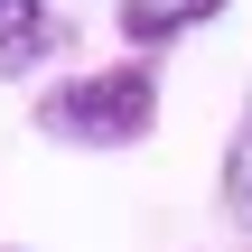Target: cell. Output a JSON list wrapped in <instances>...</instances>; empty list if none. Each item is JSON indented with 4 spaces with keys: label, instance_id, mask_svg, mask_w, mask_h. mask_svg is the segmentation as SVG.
<instances>
[{
    "label": "cell",
    "instance_id": "6da1fadb",
    "mask_svg": "<svg viewBox=\"0 0 252 252\" xmlns=\"http://www.w3.org/2000/svg\"><path fill=\"white\" fill-rule=\"evenodd\" d=\"M150 122H159V65L150 56L65 75V84L37 94V131L65 140V150H131V140H150Z\"/></svg>",
    "mask_w": 252,
    "mask_h": 252
},
{
    "label": "cell",
    "instance_id": "7a4b0ae2",
    "mask_svg": "<svg viewBox=\"0 0 252 252\" xmlns=\"http://www.w3.org/2000/svg\"><path fill=\"white\" fill-rule=\"evenodd\" d=\"M224 0H122L112 19H122V37H131V56H159V47H178L187 28H206Z\"/></svg>",
    "mask_w": 252,
    "mask_h": 252
},
{
    "label": "cell",
    "instance_id": "3957f363",
    "mask_svg": "<svg viewBox=\"0 0 252 252\" xmlns=\"http://www.w3.org/2000/svg\"><path fill=\"white\" fill-rule=\"evenodd\" d=\"M47 47V0H0V75H19Z\"/></svg>",
    "mask_w": 252,
    "mask_h": 252
},
{
    "label": "cell",
    "instance_id": "277c9868",
    "mask_svg": "<svg viewBox=\"0 0 252 252\" xmlns=\"http://www.w3.org/2000/svg\"><path fill=\"white\" fill-rule=\"evenodd\" d=\"M224 206L252 215V103H243V122H234V140H224Z\"/></svg>",
    "mask_w": 252,
    "mask_h": 252
}]
</instances>
